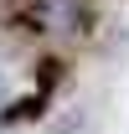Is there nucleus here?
Masks as SVG:
<instances>
[{"instance_id": "nucleus-1", "label": "nucleus", "mask_w": 129, "mask_h": 134, "mask_svg": "<svg viewBox=\"0 0 129 134\" xmlns=\"http://www.w3.org/2000/svg\"><path fill=\"white\" fill-rule=\"evenodd\" d=\"M31 21L41 31H78L83 26V0H31Z\"/></svg>"}, {"instance_id": "nucleus-2", "label": "nucleus", "mask_w": 129, "mask_h": 134, "mask_svg": "<svg viewBox=\"0 0 129 134\" xmlns=\"http://www.w3.org/2000/svg\"><path fill=\"white\" fill-rule=\"evenodd\" d=\"M5 98H10V83H5V72H0V108H5Z\"/></svg>"}]
</instances>
